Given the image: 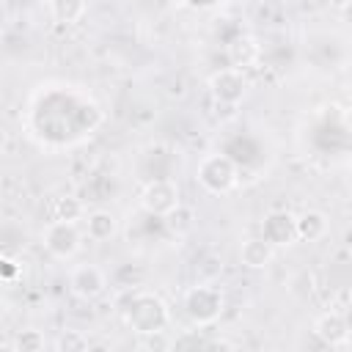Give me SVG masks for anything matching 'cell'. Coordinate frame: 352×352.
<instances>
[{
  "label": "cell",
  "instance_id": "obj_1",
  "mask_svg": "<svg viewBox=\"0 0 352 352\" xmlns=\"http://www.w3.org/2000/svg\"><path fill=\"white\" fill-rule=\"evenodd\" d=\"M124 322L138 333H154V330H165L170 322V311L165 305V300L154 292H140V289H129L126 292V305H118Z\"/></svg>",
  "mask_w": 352,
  "mask_h": 352
},
{
  "label": "cell",
  "instance_id": "obj_2",
  "mask_svg": "<svg viewBox=\"0 0 352 352\" xmlns=\"http://www.w3.org/2000/svg\"><path fill=\"white\" fill-rule=\"evenodd\" d=\"M223 292L212 283H198L192 289H187L184 294V314L192 324L198 327H209L220 319L223 314Z\"/></svg>",
  "mask_w": 352,
  "mask_h": 352
},
{
  "label": "cell",
  "instance_id": "obj_3",
  "mask_svg": "<svg viewBox=\"0 0 352 352\" xmlns=\"http://www.w3.org/2000/svg\"><path fill=\"white\" fill-rule=\"evenodd\" d=\"M198 184L212 195H226L236 184V162L226 154H206L195 170Z\"/></svg>",
  "mask_w": 352,
  "mask_h": 352
},
{
  "label": "cell",
  "instance_id": "obj_4",
  "mask_svg": "<svg viewBox=\"0 0 352 352\" xmlns=\"http://www.w3.org/2000/svg\"><path fill=\"white\" fill-rule=\"evenodd\" d=\"M179 201V187L170 179H151L143 190H140V206L143 212H148L151 217H165L170 209H176Z\"/></svg>",
  "mask_w": 352,
  "mask_h": 352
},
{
  "label": "cell",
  "instance_id": "obj_5",
  "mask_svg": "<svg viewBox=\"0 0 352 352\" xmlns=\"http://www.w3.org/2000/svg\"><path fill=\"white\" fill-rule=\"evenodd\" d=\"M41 239H44L47 253L55 256V258H60V261L63 258H72L80 250V245H82L80 242L77 223H69V220H52V223H47Z\"/></svg>",
  "mask_w": 352,
  "mask_h": 352
},
{
  "label": "cell",
  "instance_id": "obj_6",
  "mask_svg": "<svg viewBox=\"0 0 352 352\" xmlns=\"http://www.w3.org/2000/svg\"><path fill=\"white\" fill-rule=\"evenodd\" d=\"M209 94L214 102H228V104H239L248 94V80L242 74V69H220L209 77Z\"/></svg>",
  "mask_w": 352,
  "mask_h": 352
},
{
  "label": "cell",
  "instance_id": "obj_7",
  "mask_svg": "<svg viewBox=\"0 0 352 352\" xmlns=\"http://www.w3.org/2000/svg\"><path fill=\"white\" fill-rule=\"evenodd\" d=\"M69 289H72V294L77 300H85V302L88 300H96L107 289V275L96 264H80L69 275Z\"/></svg>",
  "mask_w": 352,
  "mask_h": 352
},
{
  "label": "cell",
  "instance_id": "obj_8",
  "mask_svg": "<svg viewBox=\"0 0 352 352\" xmlns=\"http://www.w3.org/2000/svg\"><path fill=\"white\" fill-rule=\"evenodd\" d=\"M261 236L275 248L292 245L297 239V217H292L289 212H270L261 223Z\"/></svg>",
  "mask_w": 352,
  "mask_h": 352
},
{
  "label": "cell",
  "instance_id": "obj_9",
  "mask_svg": "<svg viewBox=\"0 0 352 352\" xmlns=\"http://www.w3.org/2000/svg\"><path fill=\"white\" fill-rule=\"evenodd\" d=\"M314 333H316V338L324 341L327 346H341V344L349 341L352 327H349V322H346V316H344L341 311H327V314H322V316L314 322Z\"/></svg>",
  "mask_w": 352,
  "mask_h": 352
},
{
  "label": "cell",
  "instance_id": "obj_10",
  "mask_svg": "<svg viewBox=\"0 0 352 352\" xmlns=\"http://www.w3.org/2000/svg\"><path fill=\"white\" fill-rule=\"evenodd\" d=\"M226 55H228V63L234 69H248L253 66L258 58H261V47L253 36H234L228 44H226Z\"/></svg>",
  "mask_w": 352,
  "mask_h": 352
},
{
  "label": "cell",
  "instance_id": "obj_11",
  "mask_svg": "<svg viewBox=\"0 0 352 352\" xmlns=\"http://www.w3.org/2000/svg\"><path fill=\"white\" fill-rule=\"evenodd\" d=\"M272 256H275V245L267 242L264 236H250L239 248V261L248 270H264V267H270Z\"/></svg>",
  "mask_w": 352,
  "mask_h": 352
},
{
  "label": "cell",
  "instance_id": "obj_12",
  "mask_svg": "<svg viewBox=\"0 0 352 352\" xmlns=\"http://www.w3.org/2000/svg\"><path fill=\"white\" fill-rule=\"evenodd\" d=\"M327 234V217L319 209H308L297 217V239L302 242H319Z\"/></svg>",
  "mask_w": 352,
  "mask_h": 352
},
{
  "label": "cell",
  "instance_id": "obj_13",
  "mask_svg": "<svg viewBox=\"0 0 352 352\" xmlns=\"http://www.w3.org/2000/svg\"><path fill=\"white\" fill-rule=\"evenodd\" d=\"M116 217L107 212V209H96L91 214H85V234L94 239V242H104L116 234Z\"/></svg>",
  "mask_w": 352,
  "mask_h": 352
},
{
  "label": "cell",
  "instance_id": "obj_14",
  "mask_svg": "<svg viewBox=\"0 0 352 352\" xmlns=\"http://www.w3.org/2000/svg\"><path fill=\"white\" fill-rule=\"evenodd\" d=\"M162 220H165V228H168L170 234L184 236V234H187V231H192V226H195V212H192L190 206L179 204V206H176V209H170Z\"/></svg>",
  "mask_w": 352,
  "mask_h": 352
},
{
  "label": "cell",
  "instance_id": "obj_15",
  "mask_svg": "<svg viewBox=\"0 0 352 352\" xmlns=\"http://www.w3.org/2000/svg\"><path fill=\"white\" fill-rule=\"evenodd\" d=\"M50 14H52L55 22L72 25V22L82 19V14H85V0H52V3H50Z\"/></svg>",
  "mask_w": 352,
  "mask_h": 352
},
{
  "label": "cell",
  "instance_id": "obj_16",
  "mask_svg": "<svg viewBox=\"0 0 352 352\" xmlns=\"http://www.w3.org/2000/svg\"><path fill=\"white\" fill-rule=\"evenodd\" d=\"M55 212V220H69V223H77L85 217V204L77 198V195H60L52 206Z\"/></svg>",
  "mask_w": 352,
  "mask_h": 352
},
{
  "label": "cell",
  "instance_id": "obj_17",
  "mask_svg": "<svg viewBox=\"0 0 352 352\" xmlns=\"http://www.w3.org/2000/svg\"><path fill=\"white\" fill-rule=\"evenodd\" d=\"M44 346H47L44 333H41V330H33V327L19 330L16 338H14V344H11L14 352H41Z\"/></svg>",
  "mask_w": 352,
  "mask_h": 352
},
{
  "label": "cell",
  "instance_id": "obj_18",
  "mask_svg": "<svg viewBox=\"0 0 352 352\" xmlns=\"http://www.w3.org/2000/svg\"><path fill=\"white\" fill-rule=\"evenodd\" d=\"M58 352H82L88 349V338L80 330H60V336L52 344Z\"/></svg>",
  "mask_w": 352,
  "mask_h": 352
},
{
  "label": "cell",
  "instance_id": "obj_19",
  "mask_svg": "<svg viewBox=\"0 0 352 352\" xmlns=\"http://www.w3.org/2000/svg\"><path fill=\"white\" fill-rule=\"evenodd\" d=\"M314 289H316V278H314V272H308V270H300V272L289 280V292H292L294 297H300V300H308V297L314 294Z\"/></svg>",
  "mask_w": 352,
  "mask_h": 352
},
{
  "label": "cell",
  "instance_id": "obj_20",
  "mask_svg": "<svg viewBox=\"0 0 352 352\" xmlns=\"http://www.w3.org/2000/svg\"><path fill=\"white\" fill-rule=\"evenodd\" d=\"M138 346H140V349H154V352H160V349H173V346H176V338H168L165 330H154V333H143Z\"/></svg>",
  "mask_w": 352,
  "mask_h": 352
},
{
  "label": "cell",
  "instance_id": "obj_21",
  "mask_svg": "<svg viewBox=\"0 0 352 352\" xmlns=\"http://www.w3.org/2000/svg\"><path fill=\"white\" fill-rule=\"evenodd\" d=\"M341 314L346 316V322H349V327H352V292L344 294V311H341Z\"/></svg>",
  "mask_w": 352,
  "mask_h": 352
},
{
  "label": "cell",
  "instance_id": "obj_22",
  "mask_svg": "<svg viewBox=\"0 0 352 352\" xmlns=\"http://www.w3.org/2000/svg\"><path fill=\"white\" fill-rule=\"evenodd\" d=\"M349 3H352V0H327V6H330V8H336V11H344Z\"/></svg>",
  "mask_w": 352,
  "mask_h": 352
},
{
  "label": "cell",
  "instance_id": "obj_23",
  "mask_svg": "<svg viewBox=\"0 0 352 352\" xmlns=\"http://www.w3.org/2000/svg\"><path fill=\"white\" fill-rule=\"evenodd\" d=\"M341 118H344V126H346V129L352 132V104H349V107L344 110V116H341Z\"/></svg>",
  "mask_w": 352,
  "mask_h": 352
},
{
  "label": "cell",
  "instance_id": "obj_24",
  "mask_svg": "<svg viewBox=\"0 0 352 352\" xmlns=\"http://www.w3.org/2000/svg\"><path fill=\"white\" fill-rule=\"evenodd\" d=\"M341 14H344V22H346V25L352 28V3H349V6H346V8L341 11Z\"/></svg>",
  "mask_w": 352,
  "mask_h": 352
},
{
  "label": "cell",
  "instance_id": "obj_25",
  "mask_svg": "<svg viewBox=\"0 0 352 352\" xmlns=\"http://www.w3.org/2000/svg\"><path fill=\"white\" fill-rule=\"evenodd\" d=\"M346 187H349V192H352V168L346 170Z\"/></svg>",
  "mask_w": 352,
  "mask_h": 352
},
{
  "label": "cell",
  "instance_id": "obj_26",
  "mask_svg": "<svg viewBox=\"0 0 352 352\" xmlns=\"http://www.w3.org/2000/svg\"><path fill=\"white\" fill-rule=\"evenodd\" d=\"M346 212L352 214V192H349V201H346Z\"/></svg>",
  "mask_w": 352,
  "mask_h": 352
},
{
  "label": "cell",
  "instance_id": "obj_27",
  "mask_svg": "<svg viewBox=\"0 0 352 352\" xmlns=\"http://www.w3.org/2000/svg\"><path fill=\"white\" fill-rule=\"evenodd\" d=\"M36 3H47V6H50V3H52V0H36Z\"/></svg>",
  "mask_w": 352,
  "mask_h": 352
},
{
  "label": "cell",
  "instance_id": "obj_28",
  "mask_svg": "<svg viewBox=\"0 0 352 352\" xmlns=\"http://www.w3.org/2000/svg\"><path fill=\"white\" fill-rule=\"evenodd\" d=\"M349 258H352V239H349Z\"/></svg>",
  "mask_w": 352,
  "mask_h": 352
},
{
  "label": "cell",
  "instance_id": "obj_29",
  "mask_svg": "<svg viewBox=\"0 0 352 352\" xmlns=\"http://www.w3.org/2000/svg\"><path fill=\"white\" fill-rule=\"evenodd\" d=\"M228 3H242V0H228Z\"/></svg>",
  "mask_w": 352,
  "mask_h": 352
},
{
  "label": "cell",
  "instance_id": "obj_30",
  "mask_svg": "<svg viewBox=\"0 0 352 352\" xmlns=\"http://www.w3.org/2000/svg\"><path fill=\"white\" fill-rule=\"evenodd\" d=\"M261 3H267V0H261Z\"/></svg>",
  "mask_w": 352,
  "mask_h": 352
}]
</instances>
